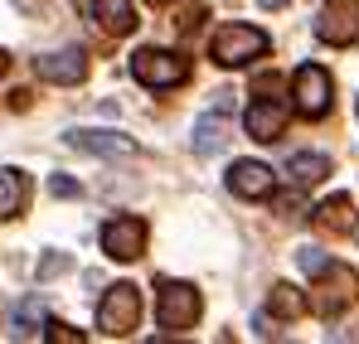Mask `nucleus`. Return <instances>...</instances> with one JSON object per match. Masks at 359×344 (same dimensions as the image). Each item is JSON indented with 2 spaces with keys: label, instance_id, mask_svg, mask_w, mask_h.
<instances>
[{
  "label": "nucleus",
  "instance_id": "nucleus-1",
  "mask_svg": "<svg viewBox=\"0 0 359 344\" xmlns=\"http://www.w3.org/2000/svg\"><path fill=\"white\" fill-rule=\"evenodd\" d=\"M267 49H272V39H267L257 25H224V29L214 34V44H209L214 63H224V68H243V63L262 58Z\"/></svg>",
  "mask_w": 359,
  "mask_h": 344
},
{
  "label": "nucleus",
  "instance_id": "nucleus-2",
  "mask_svg": "<svg viewBox=\"0 0 359 344\" xmlns=\"http://www.w3.org/2000/svg\"><path fill=\"white\" fill-rule=\"evenodd\" d=\"M131 78L141 88H180L189 78V58L170 54V49H136L131 54Z\"/></svg>",
  "mask_w": 359,
  "mask_h": 344
},
{
  "label": "nucleus",
  "instance_id": "nucleus-3",
  "mask_svg": "<svg viewBox=\"0 0 359 344\" xmlns=\"http://www.w3.org/2000/svg\"><path fill=\"white\" fill-rule=\"evenodd\" d=\"M199 310H204V301H199V291L189 287V282H161V287H156V325H161V330H184V325H194Z\"/></svg>",
  "mask_w": 359,
  "mask_h": 344
},
{
  "label": "nucleus",
  "instance_id": "nucleus-4",
  "mask_svg": "<svg viewBox=\"0 0 359 344\" xmlns=\"http://www.w3.org/2000/svg\"><path fill=\"white\" fill-rule=\"evenodd\" d=\"M136 320H141V291L136 287H112L102 296V305H97V330L107 335V340H126L131 330H136Z\"/></svg>",
  "mask_w": 359,
  "mask_h": 344
},
{
  "label": "nucleus",
  "instance_id": "nucleus-5",
  "mask_svg": "<svg viewBox=\"0 0 359 344\" xmlns=\"http://www.w3.org/2000/svg\"><path fill=\"white\" fill-rule=\"evenodd\" d=\"M146 219H136V214H117V219H107L102 223V252L107 257H117V262H136L141 252H146Z\"/></svg>",
  "mask_w": 359,
  "mask_h": 344
},
{
  "label": "nucleus",
  "instance_id": "nucleus-6",
  "mask_svg": "<svg viewBox=\"0 0 359 344\" xmlns=\"http://www.w3.org/2000/svg\"><path fill=\"white\" fill-rule=\"evenodd\" d=\"M292 97H297L301 116H325L330 112V73L320 63H301L292 78Z\"/></svg>",
  "mask_w": 359,
  "mask_h": 344
},
{
  "label": "nucleus",
  "instance_id": "nucleus-7",
  "mask_svg": "<svg viewBox=\"0 0 359 344\" xmlns=\"http://www.w3.org/2000/svg\"><path fill=\"white\" fill-rule=\"evenodd\" d=\"M316 39L320 44H335V49L355 44L359 39V0H330L320 10V20H316Z\"/></svg>",
  "mask_w": 359,
  "mask_h": 344
},
{
  "label": "nucleus",
  "instance_id": "nucleus-8",
  "mask_svg": "<svg viewBox=\"0 0 359 344\" xmlns=\"http://www.w3.org/2000/svg\"><path fill=\"white\" fill-rule=\"evenodd\" d=\"M243 126H248V136L252 141H277L282 131H287V102H277V97H257L248 116H243Z\"/></svg>",
  "mask_w": 359,
  "mask_h": 344
},
{
  "label": "nucleus",
  "instance_id": "nucleus-9",
  "mask_svg": "<svg viewBox=\"0 0 359 344\" xmlns=\"http://www.w3.org/2000/svg\"><path fill=\"white\" fill-rule=\"evenodd\" d=\"M34 73L44 83H83L88 78V54L83 49H59V54L34 58Z\"/></svg>",
  "mask_w": 359,
  "mask_h": 344
},
{
  "label": "nucleus",
  "instance_id": "nucleus-10",
  "mask_svg": "<svg viewBox=\"0 0 359 344\" xmlns=\"http://www.w3.org/2000/svg\"><path fill=\"white\" fill-rule=\"evenodd\" d=\"M229 189H233L238 199H267V194L277 189V179H272V170H267L262 160H233Z\"/></svg>",
  "mask_w": 359,
  "mask_h": 344
},
{
  "label": "nucleus",
  "instance_id": "nucleus-11",
  "mask_svg": "<svg viewBox=\"0 0 359 344\" xmlns=\"http://www.w3.org/2000/svg\"><path fill=\"white\" fill-rule=\"evenodd\" d=\"M78 151H93V156H136V141L131 136H117V131H73L68 136Z\"/></svg>",
  "mask_w": 359,
  "mask_h": 344
},
{
  "label": "nucleus",
  "instance_id": "nucleus-12",
  "mask_svg": "<svg viewBox=\"0 0 359 344\" xmlns=\"http://www.w3.org/2000/svg\"><path fill=\"white\" fill-rule=\"evenodd\" d=\"M224 146H229V121L219 112L199 116V121H194V156H219Z\"/></svg>",
  "mask_w": 359,
  "mask_h": 344
},
{
  "label": "nucleus",
  "instance_id": "nucleus-13",
  "mask_svg": "<svg viewBox=\"0 0 359 344\" xmlns=\"http://www.w3.org/2000/svg\"><path fill=\"white\" fill-rule=\"evenodd\" d=\"M88 15L102 20V29H112V34H131V29H136V10H131V0H93Z\"/></svg>",
  "mask_w": 359,
  "mask_h": 344
},
{
  "label": "nucleus",
  "instance_id": "nucleus-14",
  "mask_svg": "<svg viewBox=\"0 0 359 344\" xmlns=\"http://www.w3.org/2000/svg\"><path fill=\"white\" fill-rule=\"evenodd\" d=\"M316 223L325 233H350L355 228V204H350V194H330V199L316 209Z\"/></svg>",
  "mask_w": 359,
  "mask_h": 344
},
{
  "label": "nucleus",
  "instance_id": "nucleus-15",
  "mask_svg": "<svg viewBox=\"0 0 359 344\" xmlns=\"http://www.w3.org/2000/svg\"><path fill=\"white\" fill-rule=\"evenodd\" d=\"M39 325H44V301H39V296L15 301V310H10V335H15V340H29V335H39Z\"/></svg>",
  "mask_w": 359,
  "mask_h": 344
},
{
  "label": "nucleus",
  "instance_id": "nucleus-16",
  "mask_svg": "<svg viewBox=\"0 0 359 344\" xmlns=\"http://www.w3.org/2000/svg\"><path fill=\"white\" fill-rule=\"evenodd\" d=\"M25 199H29V179L20 170H0V219H15L20 209H25Z\"/></svg>",
  "mask_w": 359,
  "mask_h": 344
},
{
  "label": "nucleus",
  "instance_id": "nucleus-17",
  "mask_svg": "<svg viewBox=\"0 0 359 344\" xmlns=\"http://www.w3.org/2000/svg\"><path fill=\"white\" fill-rule=\"evenodd\" d=\"M267 305H272V315H282V320H301V315L311 310V301H306L292 282H277L272 296H267Z\"/></svg>",
  "mask_w": 359,
  "mask_h": 344
},
{
  "label": "nucleus",
  "instance_id": "nucleus-18",
  "mask_svg": "<svg viewBox=\"0 0 359 344\" xmlns=\"http://www.w3.org/2000/svg\"><path fill=\"white\" fill-rule=\"evenodd\" d=\"M287 174H292L301 189H306V184H320V179L330 174V160H325V156H311V151H301V156H292Z\"/></svg>",
  "mask_w": 359,
  "mask_h": 344
},
{
  "label": "nucleus",
  "instance_id": "nucleus-19",
  "mask_svg": "<svg viewBox=\"0 0 359 344\" xmlns=\"http://www.w3.org/2000/svg\"><path fill=\"white\" fill-rule=\"evenodd\" d=\"M297 262H301V272H306V277H320V272H325V267H330L335 257H325L320 247H301V252H297Z\"/></svg>",
  "mask_w": 359,
  "mask_h": 344
},
{
  "label": "nucleus",
  "instance_id": "nucleus-20",
  "mask_svg": "<svg viewBox=\"0 0 359 344\" xmlns=\"http://www.w3.org/2000/svg\"><path fill=\"white\" fill-rule=\"evenodd\" d=\"M68 267H73V262H68L63 252H54V257H44V262H39V282H49V277H59V272H68Z\"/></svg>",
  "mask_w": 359,
  "mask_h": 344
},
{
  "label": "nucleus",
  "instance_id": "nucleus-21",
  "mask_svg": "<svg viewBox=\"0 0 359 344\" xmlns=\"http://www.w3.org/2000/svg\"><path fill=\"white\" fill-rule=\"evenodd\" d=\"M44 335H49L54 344H78V340H83V330H73V325H59V320H54Z\"/></svg>",
  "mask_w": 359,
  "mask_h": 344
},
{
  "label": "nucleus",
  "instance_id": "nucleus-22",
  "mask_svg": "<svg viewBox=\"0 0 359 344\" xmlns=\"http://www.w3.org/2000/svg\"><path fill=\"white\" fill-rule=\"evenodd\" d=\"M49 189H54L59 199H68V194H78V184H73V179H49Z\"/></svg>",
  "mask_w": 359,
  "mask_h": 344
},
{
  "label": "nucleus",
  "instance_id": "nucleus-23",
  "mask_svg": "<svg viewBox=\"0 0 359 344\" xmlns=\"http://www.w3.org/2000/svg\"><path fill=\"white\" fill-rule=\"evenodd\" d=\"M262 5H272V10H282V5H292V0H262Z\"/></svg>",
  "mask_w": 359,
  "mask_h": 344
},
{
  "label": "nucleus",
  "instance_id": "nucleus-24",
  "mask_svg": "<svg viewBox=\"0 0 359 344\" xmlns=\"http://www.w3.org/2000/svg\"><path fill=\"white\" fill-rule=\"evenodd\" d=\"M5 68H10V54H5V49H0V73H5Z\"/></svg>",
  "mask_w": 359,
  "mask_h": 344
},
{
  "label": "nucleus",
  "instance_id": "nucleus-25",
  "mask_svg": "<svg viewBox=\"0 0 359 344\" xmlns=\"http://www.w3.org/2000/svg\"><path fill=\"white\" fill-rule=\"evenodd\" d=\"M151 5H170V0H151Z\"/></svg>",
  "mask_w": 359,
  "mask_h": 344
}]
</instances>
